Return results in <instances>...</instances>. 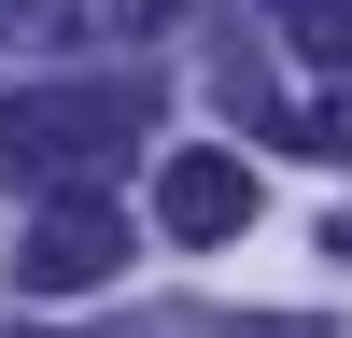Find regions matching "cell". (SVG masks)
Instances as JSON below:
<instances>
[{
  "instance_id": "cell-1",
  "label": "cell",
  "mask_w": 352,
  "mask_h": 338,
  "mask_svg": "<svg viewBox=\"0 0 352 338\" xmlns=\"http://www.w3.org/2000/svg\"><path fill=\"white\" fill-rule=\"evenodd\" d=\"M141 127H155V84H14L0 99V169L28 197H85L141 155Z\"/></svg>"
},
{
  "instance_id": "cell-2",
  "label": "cell",
  "mask_w": 352,
  "mask_h": 338,
  "mask_svg": "<svg viewBox=\"0 0 352 338\" xmlns=\"http://www.w3.org/2000/svg\"><path fill=\"white\" fill-rule=\"evenodd\" d=\"M113 268H127V212H113V183L43 197V212H28V240H14V282H28V296H99Z\"/></svg>"
},
{
  "instance_id": "cell-3",
  "label": "cell",
  "mask_w": 352,
  "mask_h": 338,
  "mask_svg": "<svg viewBox=\"0 0 352 338\" xmlns=\"http://www.w3.org/2000/svg\"><path fill=\"white\" fill-rule=\"evenodd\" d=\"M155 225H169V240H240V225H254V169L240 155H169L155 169Z\"/></svg>"
},
{
  "instance_id": "cell-4",
  "label": "cell",
  "mask_w": 352,
  "mask_h": 338,
  "mask_svg": "<svg viewBox=\"0 0 352 338\" xmlns=\"http://www.w3.org/2000/svg\"><path fill=\"white\" fill-rule=\"evenodd\" d=\"M268 28L310 56V71H352V0H268Z\"/></svg>"
},
{
  "instance_id": "cell-5",
  "label": "cell",
  "mask_w": 352,
  "mask_h": 338,
  "mask_svg": "<svg viewBox=\"0 0 352 338\" xmlns=\"http://www.w3.org/2000/svg\"><path fill=\"white\" fill-rule=\"evenodd\" d=\"M282 141H310V155H352V99H268Z\"/></svg>"
}]
</instances>
